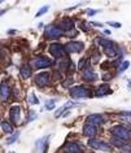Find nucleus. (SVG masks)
<instances>
[{
    "label": "nucleus",
    "instance_id": "1",
    "mask_svg": "<svg viewBox=\"0 0 131 153\" xmlns=\"http://www.w3.org/2000/svg\"><path fill=\"white\" fill-rule=\"evenodd\" d=\"M112 134H113L115 137L121 139V140H130L131 139V131L127 127L121 126V125L114 126V127L112 128Z\"/></svg>",
    "mask_w": 131,
    "mask_h": 153
},
{
    "label": "nucleus",
    "instance_id": "2",
    "mask_svg": "<svg viewBox=\"0 0 131 153\" xmlns=\"http://www.w3.org/2000/svg\"><path fill=\"white\" fill-rule=\"evenodd\" d=\"M70 95H71L73 99H82V97L91 96V92L86 88V87L78 86V87H73V88L70 90Z\"/></svg>",
    "mask_w": 131,
    "mask_h": 153
},
{
    "label": "nucleus",
    "instance_id": "3",
    "mask_svg": "<svg viewBox=\"0 0 131 153\" xmlns=\"http://www.w3.org/2000/svg\"><path fill=\"white\" fill-rule=\"evenodd\" d=\"M49 52H51V55L53 57H56V59H61V57H64L66 55L65 48L59 43H53V44L49 45Z\"/></svg>",
    "mask_w": 131,
    "mask_h": 153
},
{
    "label": "nucleus",
    "instance_id": "4",
    "mask_svg": "<svg viewBox=\"0 0 131 153\" xmlns=\"http://www.w3.org/2000/svg\"><path fill=\"white\" fill-rule=\"evenodd\" d=\"M63 34H64V31L59 26L51 25V26H47V29H45V35H47L48 39H57V38H60Z\"/></svg>",
    "mask_w": 131,
    "mask_h": 153
},
{
    "label": "nucleus",
    "instance_id": "5",
    "mask_svg": "<svg viewBox=\"0 0 131 153\" xmlns=\"http://www.w3.org/2000/svg\"><path fill=\"white\" fill-rule=\"evenodd\" d=\"M83 48H84V44L82 42H69L65 45V51L70 53H79L83 51Z\"/></svg>",
    "mask_w": 131,
    "mask_h": 153
},
{
    "label": "nucleus",
    "instance_id": "6",
    "mask_svg": "<svg viewBox=\"0 0 131 153\" xmlns=\"http://www.w3.org/2000/svg\"><path fill=\"white\" fill-rule=\"evenodd\" d=\"M87 144H88V147H90V148L100 149V151H109V149H110L109 144H106L105 141H101V140H96V139H91Z\"/></svg>",
    "mask_w": 131,
    "mask_h": 153
},
{
    "label": "nucleus",
    "instance_id": "7",
    "mask_svg": "<svg viewBox=\"0 0 131 153\" xmlns=\"http://www.w3.org/2000/svg\"><path fill=\"white\" fill-rule=\"evenodd\" d=\"M49 78H51V75H49V73L47 71H43V73H39L36 76H35V83L36 86L39 87H45L49 83Z\"/></svg>",
    "mask_w": 131,
    "mask_h": 153
},
{
    "label": "nucleus",
    "instance_id": "8",
    "mask_svg": "<svg viewBox=\"0 0 131 153\" xmlns=\"http://www.w3.org/2000/svg\"><path fill=\"white\" fill-rule=\"evenodd\" d=\"M63 149L66 153H83V149L77 143H65Z\"/></svg>",
    "mask_w": 131,
    "mask_h": 153
},
{
    "label": "nucleus",
    "instance_id": "9",
    "mask_svg": "<svg viewBox=\"0 0 131 153\" xmlns=\"http://www.w3.org/2000/svg\"><path fill=\"white\" fill-rule=\"evenodd\" d=\"M20 117H21V109L18 106H12L9 110V118L12 121V123L17 125L20 122Z\"/></svg>",
    "mask_w": 131,
    "mask_h": 153
},
{
    "label": "nucleus",
    "instance_id": "10",
    "mask_svg": "<svg viewBox=\"0 0 131 153\" xmlns=\"http://www.w3.org/2000/svg\"><path fill=\"white\" fill-rule=\"evenodd\" d=\"M36 69H44V68H48L49 65H52V60L48 59V57H38L34 62Z\"/></svg>",
    "mask_w": 131,
    "mask_h": 153
},
{
    "label": "nucleus",
    "instance_id": "11",
    "mask_svg": "<svg viewBox=\"0 0 131 153\" xmlns=\"http://www.w3.org/2000/svg\"><path fill=\"white\" fill-rule=\"evenodd\" d=\"M0 96L4 101H7L10 97V88L7 82H1V85H0Z\"/></svg>",
    "mask_w": 131,
    "mask_h": 153
},
{
    "label": "nucleus",
    "instance_id": "12",
    "mask_svg": "<svg viewBox=\"0 0 131 153\" xmlns=\"http://www.w3.org/2000/svg\"><path fill=\"white\" fill-rule=\"evenodd\" d=\"M83 134H84V136H87V137H94L96 134H98V128H96V126L91 125V123H86L83 126Z\"/></svg>",
    "mask_w": 131,
    "mask_h": 153
},
{
    "label": "nucleus",
    "instance_id": "13",
    "mask_svg": "<svg viewBox=\"0 0 131 153\" xmlns=\"http://www.w3.org/2000/svg\"><path fill=\"white\" fill-rule=\"evenodd\" d=\"M83 79L84 81H87V82H94L98 79V74L92 70V69H84V71H83Z\"/></svg>",
    "mask_w": 131,
    "mask_h": 153
},
{
    "label": "nucleus",
    "instance_id": "14",
    "mask_svg": "<svg viewBox=\"0 0 131 153\" xmlns=\"http://www.w3.org/2000/svg\"><path fill=\"white\" fill-rule=\"evenodd\" d=\"M87 121H88V123H91V125H101L104 123V117L101 116V114H91V116H88L87 117Z\"/></svg>",
    "mask_w": 131,
    "mask_h": 153
},
{
    "label": "nucleus",
    "instance_id": "15",
    "mask_svg": "<svg viewBox=\"0 0 131 153\" xmlns=\"http://www.w3.org/2000/svg\"><path fill=\"white\" fill-rule=\"evenodd\" d=\"M110 92H112V90L109 85H101L100 87H98L95 94H96V96H104V95H108Z\"/></svg>",
    "mask_w": 131,
    "mask_h": 153
},
{
    "label": "nucleus",
    "instance_id": "16",
    "mask_svg": "<svg viewBox=\"0 0 131 153\" xmlns=\"http://www.w3.org/2000/svg\"><path fill=\"white\" fill-rule=\"evenodd\" d=\"M20 73H21V76H22L24 79L30 78V76H31V74H33L30 65H22L21 69H20Z\"/></svg>",
    "mask_w": 131,
    "mask_h": 153
},
{
    "label": "nucleus",
    "instance_id": "17",
    "mask_svg": "<svg viewBox=\"0 0 131 153\" xmlns=\"http://www.w3.org/2000/svg\"><path fill=\"white\" fill-rule=\"evenodd\" d=\"M73 27H74V24H73V21L71 20H69V18H65V20L60 24V29L63 30H71Z\"/></svg>",
    "mask_w": 131,
    "mask_h": 153
},
{
    "label": "nucleus",
    "instance_id": "18",
    "mask_svg": "<svg viewBox=\"0 0 131 153\" xmlns=\"http://www.w3.org/2000/svg\"><path fill=\"white\" fill-rule=\"evenodd\" d=\"M99 44H101L104 49L105 48H112V47H114V44H113V42H110V40H108V39H99Z\"/></svg>",
    "mask_w": 131,
    "mask_h": 153
},
{
    "label": "nucleus",
    "instance_id": "19",
    "mask_svg": "<svg viewBox=\"0 0 131 153\" xmlns=\"http://www.w3.org/2000/svg\"><path fill=\"white\" fill-rule=\"evenodd\" d=\"M104 51H105V53H106V56H108V57H114V56H117V53H118V51L115 49V47L105 48Z\"/></svg>",
    "mask_w": 131,
    "mask_h": 153
},
{
    "label": "nucleus",
    "instance_id": "20",
    "mask_svg": "<svg viewBox=\"0 0 131 153\" xmlns=\"http://www.w3.org/2000/svg\"><path fill=\"white\" fill-rule=\"evenodd\" d=\"M1 127H3V130H4V132H7V134H12V132H13L12 125L8 123V122H3V123H1Z\"/></svg>",
    "mask_w": 131,
    "mask_h": 153
},
{
    "label": "nucleus",
    "instance_id": "21",
    "mask_svg": "<svg viewBox=\"0 0 131 153\" xmlns=\"http://www.w3.org/2000/svg\"><path fill=\"white\" fill-rule=\"evenodd\" d=\"M110 143L113 144V145H115V147H125V140H121V139H118V137H114V139H112Z\"/></svg>",
    "mask_w": 131,
    "mask_h": 153
},
{
    "label": "nucleus",
    "instance_id": "22",
    "mask_svg": "<svg viewBox=\"0 0 131 153\" xmlns=\"http://www.w3.org/2000/svg\"><path fill=\"white\" fill-rule=\"evenodd\" d=\"M20 136V132H17V134H14L13 136H10L8 140H7V144H13L14 143V140H17V137Z\"/></svg>",
    "mask_w": 131,
    "mask_h": 153
},
{
    "label": "nucleus",
    "instance_id": "23",
    "mask_svg": "<svg viewBox=\"0 0 131 153\" xmlns=\"http://www.w3.org/2000/svg\"><path fill=\"white\" fill-rule=\"evenodd\" d=\"M29 102H31V104H38L39 100L35 97V95H34V94H30L29 95Z\"/></svg>",
    "mask_w": 131,
    "mask_h": 153
},
{
    "label": "nucleus",
    "instance_id": "24",
    "mask_svg": "<svg viewBox=\"0 0 131 153\" xmlns=\"http://www.w3.org/2000/svg\"><path fill=\"white\" fill-rule=\"evenodd\" d=\"M36 117H38V114H36L35 112H33V110H31V112L29 113V117H28V122H33V121L35 120Z\"/></svg>",
    "mask_w": 131,
    "mask_h": 153
},
{
    "label": "nucleus",
    "instance_id": "25",
    "mask_svg": "<svg viewBox=\"0 0 131 153\" xmlns=\"http://www.w3.org/2000/svg\"><path fill=\"white\" fill-rule=\"evenodd\" d=\"M45 108H47L48 110H52L53 108H55V100H49V101H47V104H45Z\"/></svg>",
    "mask_w": 131,
    "mask_h": 153
},
{
    "label": "nucleus",
    "instance_id": "26",
    "mask_svg": "<svg viewBox=\"0 0 131 153\" xmlns=\"http://www.w3.org/2000/svg\"><path fill=\"white\" fill-rule=\"evenodd\" d=\"M121 116L125 118V121L126 122H131V113H129V112H125V113H122Z\"/></svg>",
    "mask_w": 131,
    "mask_h": 153
},
{
    "label": "nucleus",
    "instance_id": "27",
    "mask_svg": "<svg viewBox=\"0 0 131 153\" xmlns=\"http://www.w3.org/2000/svg\"><path fill=\"white\" fill-rule=\"evenodd\" d=\"M129 66H130V62H129V61H125V62L122 64V66L119 68V71H121V73H123V71H125V70H126V69L129 68Z\"/></svg>",
    "mask_w": 131,
    "mask_h": 153
},
{
    "label": "nucleus",
    "instance_id": "28",
    "mask_svg": "<svg viewBox=\"0 0 131 153\" xmlns=\"http://www.w3.org/2000/svg\"><path fill=\"white\" fill-rule=\"evenodd\" d=\"M86 62H87V57H83V59L79 61V64H78V69H83L84 65H86Z\"/></svg>",
    "mask_w": 131,
    "mask_h": 153
},
{
    "label": "nucleus",
    "instance_id": "29",
    "mask_svg": "<svg viewBox=\"0 0 131 153\" xmlns=\"http://www.w3.org/2000/svg\"><path fill=\"white\" fill-rule=\"evenodd\" d=\"M48 8H49V7H43V8H42V9L39 10V12L36 13V16H35V17H40L42 14H44V13H45V12H47V10H48Z\"/></svg>",
    "mask_w": 131,
    "mask_h": 153
},
{
    "label": "nucleus",
    "instance_id": "30",
    "mask_svg": "<svg viewBox=\"0 0 131 153\" xmlns=\"http://www.w3.org/2000/svg\"><path fill=\"white\" fill-rule=\"evenodd\" d=\"M108 25H110V26H114V27H121V24H118V22H108Z\"/></svg>",
    "mask_w": 131,
    "mask_h": 153
},
{
    "label": "nucleus",
    "instance_id": "31",
    "mask_svg": "<svg viewBox=\"0 0 131 153\" xmlns=\"http://www.w3.org/2000/svg\"><path fill=\"white\" fill-rule=\"evenodd\" d=\"M82 29H83V31H87V30H88L87 24H82Z\"/></svg>",
    "mask_w": 131,
    "mask_h": 153
},
{
    "label": "nucleus",
    "instance_id": "32",
    "mask_svg": "<svg viewBox=\"0 0 131 153\" xmlns=\"http://www.w3.org/2000/svg\"><path fill=\"white\" fill-rule=\"evenodd\" d=\"M88 14H95L96 12H95V10H88V12H87Z\"/></svg>",
    "mask_w": 131,
    "mask_h": 153
},
{
    "label": "nucleus",
    "instance_id": "33",
    "mask_svg": "<svg viewBox=\"0 0 131 153\" xmlns=\"http://www.w3.org/2000/svg\"><path fill=\"white\" fill-rule=\"evenodd\" d=\"M129 86H130V87H131V81H130V82H129Z\"/></svg>",
    "mask_w": 131,
    "mask_h": 153
},
{
    "label": "nucleus",
    "instance_id": "34",
    "mask_svg": "<svg viewBox=\"0 0 131 153\" xmlns=\"http://www.w3.org/2000/svg\"><path fill=\"white\" fill-rule=\"evenodd\" d=\"M10 153H14V152H10Z\"/></svg>",
    "mask_w": 131,
    "mask_h": 153
}]
</instances>
